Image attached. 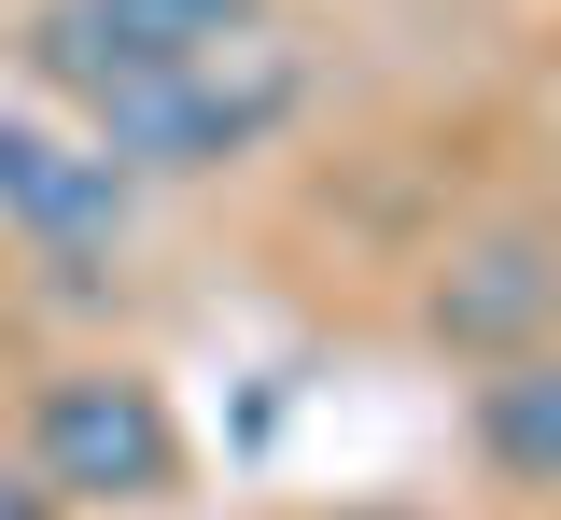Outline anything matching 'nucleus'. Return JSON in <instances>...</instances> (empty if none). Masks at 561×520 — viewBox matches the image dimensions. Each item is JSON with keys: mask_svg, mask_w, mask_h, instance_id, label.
I'll list each match as a JSON object with an SVG mask.
<instances>
[{"mask_svg": "<svg viewBox=\"0 0 561 520\" xmlns=\"http://www.w3.org/2000/svg\"><path fill=\"white\" fill-rule=\"evenodd\" d=\"M295 113H309V57H295L280 29H239V43H210V57H183V71L99 99V113H84V142L113 155L127 183H210V169L267 155Z\"/></svg>", "mask_w": 561, "mask_h": 520, "instance_id": "1", "label": "nucleus"}, {"mask_svg": "<svg viewBox=\"0 0 561 520\" xmlns=\"http://www.w3.org/2000/svg\"><path fill=\"white\" fill-rule=\"evenodd\" d=\"M14 464H28L70 520H99V507H169V493H183V408H169V380H154V366H113V352H99V366L28 380Z\"/></svg>", "mask_w": 561, "mask_h": 520, "instance_id": "2", "label": "nucleus"}, {"mask_svg": "<svg viewBox=\"0 0 561 520\" xmlns=\"http://www.w3.org/2000/svg\"><path fill=\"white\" fill-rule=\"evenodd\" d=\"M239 29H267V0H28L14 71L43 84V99H70V113H99V99L183 71V57L239 43Z\"/></svg>", "mask_w": 561, "mask_h": 520, "instance_id": "3", "label": "nucleus"}, {"mask_svg": "<svg viewBox=\"0 0 561 520\" xmlns=\"http://www.w3.org/2000/svg\"><path fill=\"white\" fill-rule=\"evenodd\" d=\"M127 169L84 142V127H43V113H0V225L43 239V253H99L127 239Z\"/></svg>", "mask_w": 561, "mask_h": 520, "instance_id": "4", "label": "nucleus"}, {"mask_svg": "<svg viewBox=\"0 0 561 520\" xmlns=\"http://www.w3.org/2000/svg\"><path fill=\"white\" fill-rule=\"evenodd\" d=\"M421 324H435V352H478V366H505V352H548L561 324V239H463L449 268H435V296H421Z\"/></svg>", "mask_w": 561, "mask_h": 520, "instance_id": "5", "label": "nucleus"}, {"mask_svg": "<svg viewBox=\"0 0 561 520\" xmlns=\"http://www.w3.org/2000/svg\"><path fill=\"white\" fill-rule=\"evenodd\" d=\"M463 437L505 493H561V352H505L463 394Z\"/></svg>", "mask_w": 561, "mask_h": 520, "instance_id": "6", "label": "nucleus"}, {"mask_svg": "<svg viewBox=\"0 0 561 520\" xmlns=\"http://www.w3.org/2000/svg\"><path fill=\"white\" fill-rule=\"evenodd\" d=\"M0 520H70V507L43 493V478H28V464H0Z\"/></svg>", "mask_w": 561, "mask_h": 520, "instance_id": "7", "label": "nucleus"}, {"mask_svg": "<svg viewBox=\"0 0 561 520\" xmlns=\"http://www.w3.org/2000/svg\"><path fill=\"white\" fill-rule=\"evenodd\" d=\"M337 520H435V507H337Z\"/></svg>", "mask_w": 561, "mask_h": 520, "instance_id": "8", "label": "nucleus"}]
</instances>
